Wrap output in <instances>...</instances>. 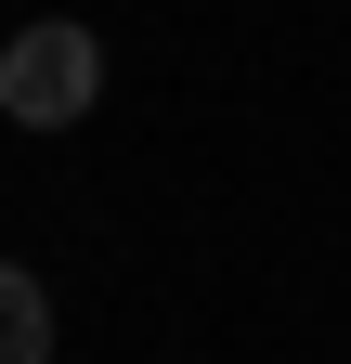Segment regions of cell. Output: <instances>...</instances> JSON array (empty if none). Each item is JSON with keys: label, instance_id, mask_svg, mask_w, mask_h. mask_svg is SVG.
<instances>
[{"label": "cell", "instance_id": "6da1fadb", "mask_svg": "<svg viewBox=\"0 0 351 364\" xmlns=\"http://www.w3.org/2000/svg\"><path fill=\"white\" fill-rule=\"evenodd\" d=\"M92 105H104V39L78 14H39L0 39V117L14 130H78Z\"/></svg>", "mask_w": 351, "mask_h": 364}, {"label": "cell", "instance_id": "7a4b0ae2", "mask_svg": "<svg viewBox=\"0 0 351 364\" xmlns=\"http://www.w3.org/2000/svg\"><path fill=\"white\" fill-rule=\"evenodd\" d=\"M0 364H53V287L26 260H0Z\"/></svg>", "mask_w": 351, "mask_h": 364}]
</instances>
